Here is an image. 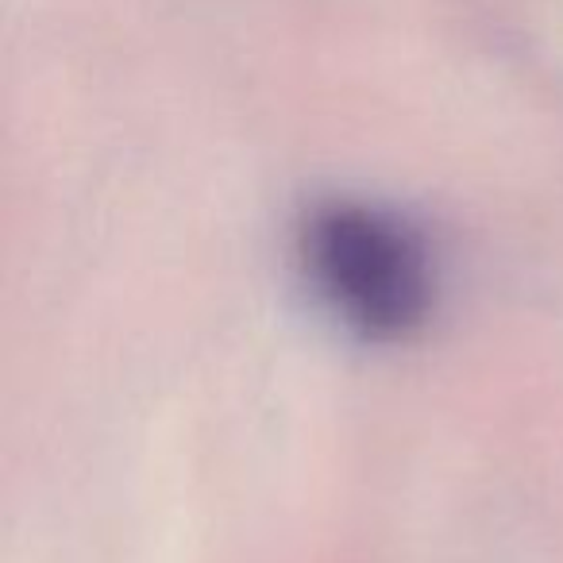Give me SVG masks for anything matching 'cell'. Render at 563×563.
I'll use <instances>...</instances> for the list:
<instances>
[{"label":"cell","instance_id":"6da1fadb","mask_svg":"<svg viewBox=\"0 0 563 563\" xmlns=\"http://www.w3.org/2000/svg\"><path fill=\"white\" fill-rule=\"evenodd\" d=\"M329 306L367 336H398L429 309V258L417 235L367 205H332L306 240Z\"/></svg>","mask_w":563,"mask_h":563}]
</instances>
